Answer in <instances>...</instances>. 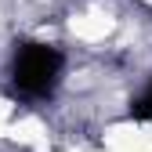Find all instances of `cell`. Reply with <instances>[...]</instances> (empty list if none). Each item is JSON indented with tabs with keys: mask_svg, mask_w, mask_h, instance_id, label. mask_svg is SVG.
Returning a JSON list of instances; mask_svg holds the SVG:
<instances>
[{
	"mask_svg": "<svg viewBox=\"0 0 152 152\" xmlns=\"http://www.w3.org/2000/svg\"><path fill=\"white\" fill-rule=\"evenodd\" d=\"M62 72V51L47 44H22L15 54V83L26 94H47Z\"/></svg>",
	"mask_w": 152,
	"mask_h": 152,
	"instance_id": "obj_1",
	"label": "cell"
},
{
	"mask_svg": "<svg viewBox=\"0 0 152 152\" xmlns=\"http://www.w3.org/2000/svg\"><path fill=\"white\" fill-rule=\"evenodd\" d=\"M130 116L134 120H152V87L141 94V98L134 102V109H130Z\"/></svg>",
	"mask_w": 152,
	"mask_h": 152,
	"instance_id": "obj_2",
	"label": "cell"
}]
</instances>
